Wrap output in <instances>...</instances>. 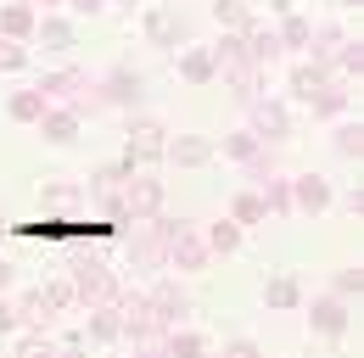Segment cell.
Returning a JSON list of instances; mask_svg holds the SVG:
<instances>
[{"label": "cell", "instance_id": "d590c367", "mask_svg": "<svg viewBox=\"0 0 364 358\" xmlns=\"http://www.w3.org/2000/svg\"><path fill=\"white\" fill-rule=\"evenodd\" d=\"M342 40H348V28H342V23H314V40H309V56H314V62H331V50H336Z\"/></svg>", "mask_w": 364, "mask_h": 358}, {"label": "cell", "instance_id": "9c48e42d", "mask_svg": "<svg viewBox=\"0 0 364 358\" xmlns=\"http://www.w3.org/2000/svg\"><path fill=\"white\" fill-rule=\"evenodd\" d=\"M213 264V252L202 246V229L196 224H185L180 235L163 246V268H180V274H202V268Z\"/></svg>", "mask_w": 364, "mask_h": 358}, {"label": "cell", "instance_id": "f907efd6", "mask_svg": "<svg viewBox=\"0 0 364 358\" xmlns=\"http://www.w3.org/2000/svg\"><path fill=\"white\" fill-rule=\"evenodd\" d=\"M202 358H208V353H202Z\"/></svg>", "mask_w": 364, "mask_h": 358}, {"label": "cell", "instance_id": "4fadbf2b", "mask_svg": "<svg viewBox=\"0 0 364 358\" xmlns=\"http://www.w3.org/2000/svg\"><path fill=\"white\" fill-rule=\"evenodd\" d=\"M34 129H40L46 146H73V140L85 134V118H79L73 107H46V118H40Z\"/></svg>", "mask_w": 364, "mask_h": 358}, {"label": "cell", "instance_id": "4dcf8cb0", "mask_svg": "<svg viewBox=\"0 0 364 358\" xmlns=\"http://www.w3.org/2000/svg\"><path fill=\"white\" fill-rule=\"evenodd\" d=\"M258 196H264V213H269V219H297V213H291V179L269 174L258 185Z\"/></svg>", "mask_w": 364, "mask_h": 358}, {"label": "cell", "instance_id": "ba28073f", "mask_svg": "<svg viewBox=\"0 0 364 358\" xmlns=\"http://www.w3.org/2000/svg\"><path fill=\"white\" fill-rule=\"evenodd\" d=\"M85 207H90V196H85L79 179H46L40 185V213L46 219H79Z\"/></svg>", "mask_w": 364, "mask_h": 358}, {"label": "cell", "instance_id": "d6a6232c", "mask_svg": "<svg viewBox=\"0 0 364 358\" xmlns=\"http://www.w3.org/2000/svg\"><path fill=\"white\" fill-rule=\"evenodd\" d=\"M213 146L225 151L230 163H241V168H247V163H252V157L264 151V140H258V134H252V129H230L225 140H213Z\"/></svg>", "mask_w": 364, "mask_h": 358}, {"label": "cell", "instance_id": "1f68e13d", "mask_svg": "<svg viewBox=\"0 0 364 358\" xmlns=\"http://www.w3.org/2000/svg\"><path fill=\"white\" fill-rule=\"evenodd\" d=\"M225 219H235L241 229H247V224H264V219H269V213H264V196H258V185H247V190H235V196H230V213H225Z\"/></svg>", "mask_w": 364, "mask_h": 358}, {"label": "cell", "instance_id": "cb8c5ba5", "mask_svg": "<svg viewBox=\"0 0 364 358\" xmlns=\"http://www.w3.org/2000/svg\"><path fill=\"white\" fill-rule=\"evenodd\" d=\"M219 79H225V85L235 90V101L247 107V101H258V95H264V79H269V73H264V67H252V62H235V67H219Z\"/></svg>", "mask_w": 364, "mask_h": 358}, {"label": "cell", "instance_id": "4316f807", "mask_svg": "<svg viewBox=\"0 0 364 358\" xmlns=\"http://www.w3.org/2000/svg\"><path fill=\"white\" fill-rule=\"evenodd\" d=\"M129 174H135V168H129L124 157H112V163H101V168L90 174V185H85V196H90V202H101V196H118V190L129 185Z\"/></svg>", "mask_w": 364, "mask_h": 358}, {"label": "cell", "instance_id": "7a4b0ae2", "mask_svg": "<svg viewBox=\"0 0 364 358\" xmlns=\"http://www.w3.org/2000/svg\"><path fill=\"white\" fill-rule=\"evenodd\" d=\"M95 95H101V107L140 112V107H146V73H135L129 62H112L107 73H95Z\"/></svg>", "mask_w": 364, "mask_h": 358}, {"label": "cell", "instance_id": "3957f363", "mask_svg": "<svg viewBox=\"0 0 364 358\" xmlns=\"http://www.w3.org/2000/svg\"><path fill=\"white\" fill-rule=\"evenodd\" d=\"M163 146H168V129L157 124V118H129V129H124V163L129 168H151V163H163Z\"/></svg>", "mask_w": 364, "mask_h": 358}, {"label": "cell", "instance_id": "836d02e7", "mask_svg": "<svg viewBox=\"0 0 364 358\" xmlns=\"http://www.w3.org/2000/svg\"><path fill=\"white\" fill-rule=\"evenodd\" d=\"M163 347H168V358H202V353H208L202 330H191V325H174V330H163Z\"/></svg>", "mask_w": 364, "mask_h": 358}, {"label": "cell", "instance_id": "8fae6325", "mask_svg": "<svg viewBox=\"0 0 364 358\" xmlns=\"http://www.w3.org/2000/svg\"><path fill=\"white\" fill-rule=\"evenodd\" d=\"M213 157H219V146L208 134H168V146H163V163H174V168H208Z\"/></svg>", "mask_w": 364, "mask_h": 358}, {"label": "cell", "instance_id": "2e32d148", "mask_svg": "<svg viewBox=\"0 0 364 358\" xmlns=\"http://www.w3.org/2000/svg\"><path fill=\"white\" fill-rule=\"evenodd\" d=\"M85 342H90V347H118V342H124V319H118L112 303H95V308H90V319H85Z\"/></svg>", "mask_w": 364, "mask_h": 358}, {"label": "cell", "instance_id": "603a6c76", "mask_svg": "<svg viewBox=\"0 0 364 358\" xmlns=\"http://www.w3.org/2000/svg\"><path fill=\"white\" fill-rule=\"evenodd\" d=\"M274 40H280V50H297V56H309V40H314V17H309V11H286V17L274 23Z\"/></svg>", "mask_w": 364, "mask_h": 358}, {"label": "cell", "instance_id": "7dc6e473", "mask_svg": "<svg viewBox=\"0 0 364 358\" xmlns=\"http://www.w3.org/2000/svg\"><path fill=\"white\" fill-rule=\"evenodd\" d=\"M6 241H11V224H6V213H0V246H6Z\"/></svg>", "mask_w": 364, "mask_h": 358}, {"label": "cell", "instance_id": "52a82bcc", "mask_svg": "<svg viewBox=\"0 0 364 358\" xmlns=\"http://www.w3.org/2000/svg\"><path fill=\"white\" fill-rule=\"evenodd\" d=\"M118 196H124L129 219H135V224H146L151 213H163V202H168V185H163L157 174H146V168H135V174H129V185H124Z\"/></svg>", "mask_w": 364, "mask_h": 358}, {"label": "cell", "instance_id": "d4e9b609", "mask_svg": "<svg viewBox=\"0 0 364 358\" xmlns=\"http://www.w3.org/2000/svg\"><path fill=\"white\" fill-rule=\"evenodd\" d=\"M348 107H353V85H342V79H331L325 90H314V101H309V112L314 118H348Z\"/></svg>", "mask_w": 364, "mask_h": 358}, {"label": "cell", "instance_id": "681fc988", "mask_svg": "<svg viewBox=\"0 0 364 358\" xmlns=\"http://www.w3.org/2000/svg\"><path fill=\"white\" fill-rule=\"evenodd\" d=\"M0 6H11V0H0Z\"/></svg>", "mask_w": 364, "mask_h": 358}, {"label": "cell", "instance_id": "44dd1931", "mask_svg": "<svg viewBox=\"0 0 364 358\" xmlns=\"http://www.w3.org/2000/svg\"><path fill=\"white\" fill-rule=\"evenodd\" d=\"M34 303H40V313H46L50 325H56V313L79 308V297H73V286H68V274H56V280H40V286H34Z\"/></svg>", "mask_w": 364, "mask_h": 358}, {"label": "cell", "instance_id": "6da1fadb", "mask_svg": "<svg viewBox=\"0 0 364 358\" xmlns=\"http://www.w3.org/2000/svg\"><path fill=\"white\" fill-rule=\"evenodd\" d=\"M62 274L79 297V308H95V303H112L118 297V268L107 264L101 246H85V241H62Z\"/></svg>", "mask_w": 364, "mask_h": 358}, {"label": "cell", "instance_id": "f1b7e54d", "mask_svg": "<svg viewBox=\"0 0 364 358\" xmlns=\"http://www.w3.org/2000/svg\"><path fill=\"white\" fill-rule=\"evenodd\" d=\"M46 95H40V85H28V90H11V101H6V118L11 124H40L46 118Z\"/></svg>", "mask_w": 364, "mask_h": 358}, {"label": "cell", "instance_id": "5b68a950", "mask_svg": "<svg viewBox=\"0 0 364 358\" xmlns=\"http://www.w3.org/2000/svg\"><path fill=\"white\" fill-rule=\"evenodd\" d=\"M140 34H146V45H157V50H180L185 11L180 6H163V0H146L140 6Z\"/></svg>", "mask_w": 364, "mask_h": 358}, {"label": "cell", "instance_id": "5bb4252c", "mask_svg": "<svg viewBox=\"0 0 364 358\" xmlns=\"http://www.w3.org/2000/svg\"><path fill=\"white\" fill-rule=\"evenodd\" d=\"M331 202H336L331 179H319V174H297L291 179V213H325Z\"/></svg>", "mask_w": 364, "mask_h": 358}, {"label": "cell", "instance_id": "ee69618b", "mask_svg": "<svg viewBox=\"0 0 364 358\" xmlns=\"http://www.w3.org/2000/svg\"><path fill=\"white\" fill-rule=\"evenodd\" d=\"M140 358H168V347H163V336H157V342H146V347H135Z\"/></svg>", "mask_w": 364, "mask_h": 358}, {"label": "cell", "instance_id": "ffe728a7", "mask_svg": "<svg viewBox=\"0 0 364 358\" xmlns=\"http://www.w3.org/2000/svg\"><path fill=\"white\" fill-rule=\"evenodd\" d=\"M331 73H336L342 85H364V40L359 34H348V40L331 50Z\"/></svg>", "mask_w": 364, "mask_h": 358}, {"label": "cell", "instance_id": "7c38bea8", "mask_svg": "<svg viewBox=\"0 0 364 358\" xmlns=\"http://www.w3.org/2000/svg\"><path fill=\"white\" fill-rule=\"evenodd\" d=\"M34 45H46L56 56H68L73 45H79V23L68 17V11H40V23H34Z\"/></svg>", "mask_w": 364, "mask_h": 358}, {"label": "cell", "instance_id": "ab89813d", "mask_svg": "<svg viewBox=\"0 0 364 358\" xmlns=\"http://www.w3.org/2000/svg\"><path fill=\"white\" fill-rule=\"evenodd\" d=\"M62 11L79 23V17H95V11H107V0H62Z\"/></svg>", "mask_w": 364, "mask_h": 358}, {"label": "cell", "instance_id": "e0dca14e", "mask_svg": "<svg viewBox=\"0 0 364 358\" xmlns=\"http://www.w3.org/2000/svg\"><path fill=\"white\" fill-rule=\"evenodd\" d=\"M264 308L269 313H297L303 308V280H297V274H269V280H264Z\"/></svg>", "mask_w": 364, "mask_h": 358}, {"label": "cell", "instance_id": "7bdbcfd3", "mask_svg": "<svg viewBox=\"0 0 364 358\" xmlns=\"http://www.w3.org/2000/svg\"><path fill=\"white\" fill-rule=\"evenodd\" d=\"M342 207H348L353 219H364V185H353V190H342Z\"/></svg>", "mask_w": 364, "mask_h": 358}, {"label": "cell", "instance_id": "d6986e66", "mask_svg": "<svg viewBox=\"0 0 364 358\" xmlns=\"http://www.w3.org/2000/svg\"><path fill=\"white\" fill-rule=\"evenodd\" d=\"M331 79H336V73H331V62H314V56H309V62H297V67H291V101H303V107H309V101H314V90H325Z\"/></svg>", "mask_w": 364, "mask_h": 358}, {"label": "cell", "instance_id": "c3c4849f", "mask_svg": "<svg viewBox=\"0 0 364 358\" xmlns=\"http://www.w3.org/2000/svg\"><path fill=\"white\" fill-rule=\"evenodd\" d=\"M336 6H342V11H353V6H364V0H336Z\"/></svg>", "mask_w": 364, "mask_h": 358}, {"label": "cell", "instance_id": "7402d4cb", "mask_svg": "<svg viewBox=\"0 0 364 358\" xmlns=\"http://www.w3.org/2000/svg\"><path fill=\"white\" fill-rule=\"evenodd\" d=\"M241 40H247V62H252V67H264V73H269L280 56H286V50H280V40H274V28H269V23H252V28L241 34Z\"/></svg>", "mask_w": 364, "mask_h": 358}, {"label": "cell", "instance_id": "f35d334b", "mask_svg": "<svg viewBox=\"0 0 364 358\" xmlns=\"http://www.w3.org/2000/svg\"><path fill=\"white\" fill-rule=\"evenodd\" d=\"M219 358H269V353H264L252 336H235V342H225V353H219Z\"/></svg>", "mask_w": 364, "mask_h": 358}, {"label": "cell", "instance_id": "b9f144b4", "mask_svg": "<svg viewBox=\"0 0 364 358\" xmlns=\"http://www.w3.org/2000/svg\"><path fill=\"white\" fill-rule=\"evenodd\" d=\"M23 325H17V308H11V297H0V336H17Z\"/></svg>", "mask_w": 364, "mask_h": 358}, {"label": "cell", "instance_id": "9a60e30c", "mask_svg": "<svg viewBox=\"0 0 364 358\" xmlns=\"http://www.w3.org/2000/svg\"><path fill=\"white\" fill-rule=\"evenodd\" d=\"M124 235V258L135 268H163V241L146 229V224H129V229H118Z\"/></svg>", "mask_w": 364, "mask_h": 358}, {"label": "cell", "instance_id": "83f0119b", "mask_svg": "<svg viewBox=\"0 0 364 358\" xmlns=\"http://www.w3.org/2000/svg\"><path fill=\"white\" fill-rule=\"evenodd\" d=\"M208 11H213V23H219V34H247V28L258 23V11H252L247 0H208Z\"/></svg>", "mask_w": 364, "mask_h": 358}, {"label": "cell", "instance_id": "74e56055", "mask_svg": "<svg viewBox=\"0 0 364 358\" xmlns=\"http://www.w3.org/2000/svg\"><path fill=\"white\" fill-rule=\"evenodd\" d=\"M28 56H34V50H28L23 40H6V34H0V73H23Z\"/></svg>", "mask_w": 364, "mask_h": 358}, {"label": "cell", "instance_id": "484cf974", "mask_svg": "<svg viewBox=\"0 0 364 358\" xmlns=\"http://www.w3.org/2000/svg\"><path fill=\"white\" fill-rule=\"evenodd\" d=\"M34 23H40V11H34L28 0H11V6H0V34H6V40L34 45Z\"/></svg>", "mask_w": 364, "mask_h": 358}, {"label": "cell", "instance_id": "e575fe53", "mask_svg": "<svg viewBox=\"0 0 364 358\" xmlns=\"http://www.w3.org/2000/svg\"><path fill=\"white\" fill-rule=\"evenodd\" d=\"M331 146H336V157H364V124L359 118H336Z\"/></svg>", "mask_w": 364, "mask_h": 358}, {"label": "cell", "instance_id": "60d3db41", "mask_svg": "<svg viewBox=\"0 0 364 358\" xmlns=\"http://www.w3.org/2000/svg\"><path fill=\"white\" fill-rule=\"evenodd\" d=\"M11 286H17V258H11L6 246H0V297H6Z\"/></svg>", "mask_w": 364, "mask_h": 358}, {"label": "cell", "instance_id": "f546056e", "mask_svg": "<svg viewBox=\"0 0 364 358\" xmlns=\"http://www.w3.org/2000/svg\"><path fill=\"white\" fill-rule=\"evenodd\" d=\"M241 235H247V229H241L235 219H213L208 229H202V246H208L213 258H230V252L241 246Z\"/></svg>", "mask_w": 364, "mask_h": 358}, {"label": "cell", "instance_id": "8d00e7d4", "mask_svg": "<svg viewBox=\"0 0 364 358\" xmlns=\"http://www.w3.org/2000/svg\"><path fill=\"white\" fill-rule=\"evenodd\" d=\"M331 297H342V303H353V297H364V268H359V264L336 268V280H331Z\"/></svg>", "mask_w": 364, "mask_h": 358}, {"label": "cell", "instance_id": "ac0fdd59", "mask_svg": "<svg viewBox=\"0 0 364 358\" xmlns=\"http://www.w3.org/2000/svg\"><path fill=\"white\" fill-rule=\"evenodd\" d=\"M180 79L185 85H213V79H219L213 45H180Z\"/></svg>", "mask_w": 364, "mask_h": 358}, {"label": "cell", "instance_id": "bcb514c9", "mask_svg": "<svg viewBox=\"0 0 364 358\" xmlns=\"http://www.w3.org/2000/svg\"><path fill=\"white\" fill-rule=\"evenodd\" d=\"M34 11H62V0H28Z\"/></svg>", "mask_w": 364, "mask_h": 358}, {"label": "cell", "instance_id": "8992f818", "mask_svg": "<svg viewBox=\"0 0 364 358\" xmlns=\"http://www.w3.org/2000/svg\"><path fill=\"white\" fill-rule=\"evenodd\" d=\"M146 308H151V319H157L163 330H174V325L191 319V291H185L174 274H163V280L146 286Z\"/></svg>", "mask_w": 364, "mask_h": 358}, {"label": "cell", "instance_id": "30bf717a", "mask_svg": "<svg viewBox=\"0 0 364 358\" xmlns=\"http://www.w3.org/2000/svg\"><path fill=\"white\" fill-rule=\"evenodd\" d=\"M348 325H353V313H348V303H342V297H331V291H325V297H314V303H309V330H314V336L342 342V336H348Z\"/></svg>", "mask_w": 364, "mask_h": 358}, {"label": "cell", "instance_id": "f6af8a7d", "mask_svg": "<svg viewBox=\"0 0 364 358\" xmlns=\"http://www.w3.org/2000/svg\"><path fill=\"white\" fill-rule=\"evenodd\" d=\"M107 6H118V11H129V17H135V11L146 6V0H107Z\"/></svg>", "mask_w": 364, "mask_h": 358}, {"label": "cell", "instance_id": "277c9868", "mask_svg": "<svg viewBox=\"0 0 364 358\" xmlns=\"http://www.w3.org/2000/svg\"><path fill=\"white\" fill-rule=\"evenodd\" d=\"M247 129L258 134L264 146H280V140H291V134H297V118H291V107H286V101L258 95V101H247Z\"/></svg>", "mask_w": 364, "mask_h": 358}]
</instances>
